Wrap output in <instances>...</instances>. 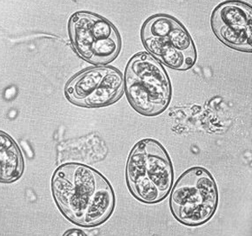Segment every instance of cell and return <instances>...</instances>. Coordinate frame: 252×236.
Masks as SVG:
<instances>
[{
    "label": "cell",
    "mask_w": 252,
    "mask_h": 236,
    "mask_svg": "<svg viewBox=\"0 0 252 236\" xmlns=\"http://www.w3.org/2000/svg\"><path fill=\"white\" fill-rule=\"evenodd\" d=\"M125 89L130 105L144 116H159L172 99L169 76L160 63L146 52L136 54L128 62Z\"/></svg>",
    "instance_id": "obj_1"
},
{
    "label": "cell",
    "mask_w": 252,
    "mask_h": 236,
    "mask_svg": "<svg viewBox=\"0 0 252 236\" xmlns=\"http://www.w3.org/2000/svg\"><path fill=\"white\" fill-rule=\"evenodd\" d=\"M219 194L212 174L201 166L182 173L171 192L170 208L175 219L187 226H201L217 210Z\"/></svg>",
    "instance_id": "obj_2"
},
{
    "label": "cell",
    "mask_w": 252,
    "mask_h": 236,
    "mask_svg": "<svg viewBox=\"0 0 252 236\" xmlns=\"http://www.w3.org/2000/svg\"><path fill=\"white\" fill-rule=\"evenodd\" d=\"M107 179L83 164L70 163L58 167L52 177L51 190L61 212L72 223L82 226L88 205Z\"/></svg>",
    "instance_id": "obj_3"
},
{
    "label": "cell",
    "mask_w": 252,
    "mask_h": 236,
    "mask_svg": "<svg viewBox=\"0 0 252 236\" xmlns=\"http://www.w3.org/2000/svg\"><path fill=\"white\" fill-rule=\"evenodd\" d=\"M68 30L74 50L92 64H107L120 53L118 31L109 20L95 13H74L69 20Z\"/></svg>",
    "instance_id": "obj_4"
},
{
    "label": "cell",
    "mask_w": 252,
    "mask_h": 236,
    "mask_svg": "<svg viewBox=\"0 0 252 236\" xmlns=\"http://www.w3.org/2000/svg\"><path fill=\"white\" fill-rule=\"evenodd\" d=\"M214 33L226 46L236 51L252 50V8L238 1H225L217 6L211 18Z\"/></svg>",
    "instance_id": "obj_5"
},
{
    "label": "cell",
    "mask_w": 252,
    "mask_h": 236,
    "mask_svg": "<svg viewBox=\"0 0 252 236\" xmlns=\"http://www.w3.org/2000/svg\"><path fill=\"white\" fill-rule=\"evenodd\" d=\"M146 154V175L158 188L165 199L174 180L172 162L165 148L154 139H144Z\"/></svg>",
    "instance_id": "obj_6"
},
{
    "label": "cell",
    "mask_w": 252,
    "mask_h": 236,
    "mask_svg": "<svg viewBox=\"0 0 252 236\" xmlns=\"http://www.w3.org/2000/svg\"><path fill=\"white\" fill-rule=\"evenodd\" d=\"M110 67H98L85 69L72 78L65 87L64 93L67 100L81 107L102 83Z\"/></svg>",
    "instance_id": "obj_7"
},
{
    "label": "cell",
    "mask_w": 252,
    "mask_h": 236,
    "mask_svg": "<svg viewBox=\"0 0 252 236\" xmlns=\"http://www.w3.org/2000/svg\"><path fill=\"white\" fill-rule=\"evenodd\" d=\"M0 182L12 183L17 181L24 172V157L19 146L5 132L0 133Z\"/></svg>",
    "instance_id": "obj_8"
},
{
    "label": "cell",
    "mask_w": 252,
    "mask_h": 236,
    "mask_svg": "<svg viewBox=\"0 0 252 236\" xmlns=\"http://www.w3.org/2000/svg\"><path fill=\"white\" fill-rule=\"evenodd\" d=\"M125 91V80L122 73L110 67L109 72L91 95L85 99L81 107L100 108L113 104L123 96Z\"/></svg>",
    "instance_id": "obj_9"
},
{
    "label": "cell",
    "mask_w": 252,
    "mask_h": 236,
    "mask_svg": "<svg viewBox=\"0 0 252 236\" xmlns=\"http://www.w3.org/2000/svg\"><path fill=\"white\" fill-rule=\"evenodd\" d=\"M116 197L109 181L100 186L88 205L82 227L94 228L104 223L113 213Z\"/></svg>",
    "instance_id": "obj_10"
},
{
    "label": "cell",
    "mask_w": 252,
    "mask_h": 236,
    "mask_svg": "<svg viewBox=\"0 0 252 236\" xmlns=\"http://www.w3.org/2000/svg\"><path fill=\"white\" fill-rule=\"evenodd\" d=\"M141 40L146 50L171 69L187 70L192 68L196 62L173 47L165 37H150Z\"/></svg>",
    "instance_id": "obj_11"
},
{
    "label": "cell",
    "mask_w": 252,
    "mask_h": 236,
    "mask_svg": "<svg viewBox=\"0 0 252 236\" xmlns=\"http://www.w3.org/2000/svg\"><path fill=\"white\" fill-rule=\"evenodd\" d=\"M146 159L145 143L143 139L134 146L128 156L126 170L127 184L146 175Z\"/></svg>",
    "instance_id": "obj_12"
},
{
    "label": "cell",
    "mask_w": 252,
    "mask_h": 236,
    "mask_svg": "<svg viewBox=\"0 0 252 236\" xmlns=\"http://www.w3.org/2000/svg\"><path fill=\"white\" fill-rule=\"evenodd\" d=\"M131 194L138 201L147 204H155L163 201L160 191L147 175L127 184Z\"/></svg>",
    "instance_id": "obj_13"
},
{
    "label": "cell",
    "mask_w": 252,
    "mask_h": 236,
    "mask_svg": "<svg viewBox=\"0 0 252 236\" xmlns=\"http://www.w3.org/2000/svg\"><path fill=\"white\" fill-rule=\"evenodd\" d=\"M64 236H86V234L79 229H73L67 231L64 234Z\"/></svg>",
    "instance_id": "obj_14"
}]
</instances>
